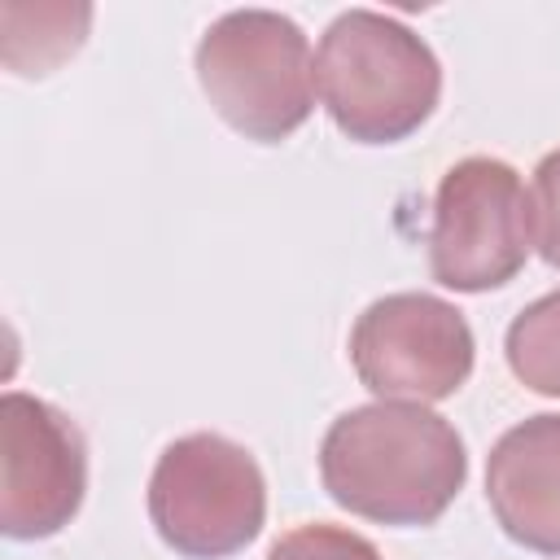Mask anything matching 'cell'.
Wrapping results in <instances>:
<instances>
[{
  "label": "cell",
  "mask_w": 560,
  "mask_h": 560,
  "mask_svg": "<svg viewBox=\"0 0 560 560\" xmlns=\"http://www.w3.org/2000/svg\"><path fill=\"white\" fill-rule=\"evenodd\" d=\"M472 328L433 293H385L350 328V363L376 402H442L472 376Z\"/></svg>",
  "instance_id": "cell-6"
},
{
  "label": "cell",
  "mask_w": 560,
  "mask_h": 560,
  "mask_svg": "<svg viewBox=\"0 0 560 560\" xmlns=\"http://www.w3.org/2000/svg\"><path fill=\"white\" fill-rule=\"evenodd\" d=\"M88 494V442L79 424L22 389L0 398V529L18 542L61 534Z\"/></svg>",
  "instance_id": "cell-7"
},
{
  "label": "cell",
  "mask_w": 560,
  "mask_h": 560,
  "mask_svg": "<svg viewBox=\"0 0 560 560\" xmlns=\"http://www.w3.org/2000/svg\"><path fill=\"white\" fill-rule=\"evenodd\" d=\"M534 249V214L521 175L499 158L455 162L433 192L429 271L442 289L486 293L508 284Z\"/></svg>",
  "instance_id": "cell-5"
},
{
  "label": "cell",
  "mask_w": 560,
  "mask_h": 560,
  "mask_svg": "<svg viewBox=\"0 0 560 560\" xmlns=\"http://www.w3.org/2000/svg\"><path fill=\"white\" fill-rule=\"evenodd\" d=\"M149 521L184 560H228L245 551L267 521L258 459L223 433L175 438L149 477Z\"/></svg>",
  "instance_id": "cell-4"
},
{
  "label": "cell",
  "mask_w": 560,
  "mask_h": 560,
  "mask_svg": "<svg viewBox=\"0 0 560 560\" xmlns=\"http://www.w3.org/2000/svg\"><path fill=\"white\" fill-rule=\"evenodd\" d=\"M319 477L337 508L376 525H433L468 477L455 424L420 402L341 411L319 442Z\"/></svg>",
  "instance_id": "cell-1"
},
{
  "label": "cell",
  "mask_w": 560,
  "mask_h": 560,
  "mask_svg": "<svg viewBox=\"0 0 560 560\" xmlns=\"http://www.w3.org/2000/svg\"><path fill=\"white\" fill-rule=\"evenodd\" d=\"M197 83L245 140L280 144L315 109V57L302 26L271 9H232L197 44Z\"/></svg>",
  "instance_id": "cell-3"
},
{
  "label": "cell",
  "mask_w": 560,
  "mask_h": 560,
  "mask_svg": "<svg viewBox=\"0 0 560 560\" xmlns=\"http://www.w3.org/2000/svg\"><path fill=\"white\" fill-rule=\"evenodd\" d=\"M529 214H534V245H538L542 262L560 267V149H551L534 166Z\"/></svg>",
  "instance_id": "cell-11"
},
{
  "label": "cell",
  "mask_w": 560,
  "mask_h": 560,
  "mask_svg": "<svg viewBox=\"0 0 560 560\" xmlns=\"http://www.w3.org/2000/svg\"><path fill=\"white\" fill-rule=\"evenodd\" d=\"M486 499L499 529L538 556H560V416L512 424L486 459Z\"/></svg>",
  "instance_id": "cell-8"
},
{
  "label": "cell",
  "mask_w": 560,
  "mask_h": 560,
  "mask_svg": "<svg viewBox=\"0 0 560 560\" xmlns=\"http://www.w3.org/2000/svg\"><path fill=\"white\" fill-rule=\"evenodd\" d=\"M508 368L512 376L547 398H560V289L529 302L508 324Z\"/></svg>",
  "instance_id": "cell-9"
},
{
  "label": "cell",
  "mask_w": 560,
  "mask_h": 560,
  "mask_svg": "<svg viewBox=\"0 0 560 560\" xmlns=\"http://www.w3.org/2000/svg\"><path fill=\"white\" fill-rule=\"evenodd\" d=\"M315 88L341 136L359 144H398L438 109L442 66L398 18L346 9L319 35Z\"/></svg>",
  "instance_id": "cell-2"
},
{
  "label": "cell",
  "mask_w": 560,
  "mask_h": 560,
  "mask_svg": "<svg viewBox=\"0 0 560 560\" xmlns=\"http://www.w3.org/2000/svg\"><path fill=\"white\" fill-rule=\"evenodd\" d=\"M267 560H381V551L354 529L315 521V525H298V529L280 534L271 542Z\"/></svg>",
  "instance_id": "cell-10"
}]
</instances>
